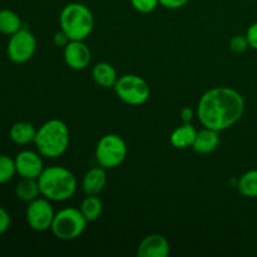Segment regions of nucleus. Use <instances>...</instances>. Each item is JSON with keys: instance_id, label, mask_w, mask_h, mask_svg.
Returning a JSON list of instances; mask_svg holds the SVG:
<instances>
[{"instance_id": "4be33fe9", "label": "nucleus", "mask_w": 257, "mask_h": 257, "mask_svg": "<svg viewBox=\"0 0 257 257\" xmlns=\"http://www.w3.org/2000/svg\"><path fill=\"white\" fill-rule=\"evenodd\" d=\"M17 173L15 162L7 155H0V185L9 182Z\"/></svg>"}, {"instance_id": "20e7f679", "label": "nucleus", "mask_w": 257, "mask_h": 257, "mask_svg": "<svg viewBox=\"0 0 257 257\" xmlns=\"http://www.w3.org/2000/svg\"><path fill=\"white\" fill-rule=\"evenodd\" d=\"M60 29L70 40H84L92 33L94 18L92 12L80 3H70L60 12Z\"/></svg>"}, {"instance_id": "dca6fc26", "label": "nucleus", "mask_w": 257, "mask_h": 257, "mask_svg": "<svg viewBox=\"0 0 257 257\" xmlns=\"http://www.w3.org/2000/svg\"><path fill=\"white\" fill-rule=\"evenodd\" d=\"M92 77L99 87L114 88L118 77L114 67L107 62H100L94 65L92 70Z\"/></svg>"}, {"instance_id": "a211bd4d", "label": "nucleus", "mask_w": 257, "mask_h": 257, "mask_svg": "<svg viewBox=\"0 0 257 257\" xmlns=\"http://www.w3.org/2000/svg\"><path fill=\"white\" fill-rule=\"evenodd\" d=\"M15 195H17V197L20 201L32 202L33 200H35V198H38L42 195L38 180H34V178H22L17 183Z\"/></svg>"}, {"instance_id": "f3484780", "label": "nucleus", "mask_w": 257, "mask_h": 257, "mask_svg": "<svg viewBox=\"0 0 257 257\" xmlns=\"http://www.w3.org/2000/svg\"><path fill=\"white\" fill-rule=\"evenodd\" d=\"M37 130L32 123L28 122H17L10 127L9 137L15 145L25 146L34 142Z\"/></svg>"}, {"instance_id": "412c9836", "label": "nucleus", "mask_w": 257, "mask_h": 257, "mask_svg": "<svg viewBox=\"0 0 257 257\" xmlns=\"http://www.w3.org/2000/svg\"><path fill=\"white\" fill-rule=\"evenodd\" d=\"M238 192L246 198L257 197V170L247 171L238 180Z\"/></svg>"}, {"instance_id": "9b49d317", "label": "nucleus", "mask_w": 257, "mask_h": 257, "mask_svg": "<svg viewBox=\"0 0 257 257\" xmlns=\"http://www.w3.org/2000/svg\"><path fill=\"white\" fill-rule=\"evenodd\" d=\"M92 53L84 40H70L64 47V62L70 69L83 70L89 65Z\"/></svg>"}, {"instance_id": "aec40b11", "label": "nucleus", "mask_w": 257, "mask_h": 257, "mask_svg": "<svg viewBox=\"0 0 257 257\" xmlns=\"http://www.w3.org/2000/svg\"><path fill=\"white\" fill-rule=\"evenodd\" d=\"M22 28V19L17 13L10 9L0 10V33L13 35Z\"/></svg>"}, {"instance_id": "cd10ccee", "label": "nucleus", "mask_w": 257, "mask_h": 257, "mask_svg": "<svg viewBox=\"0 0 257 257\" xmlns=\"http://www.w3.org/2000/svg\"><path fill=\"white\" fill-rule=\"evenodd\" d=\"M53 42H54V44L57 45V47H63L64 48L65 45L68 44V43L70 42V39L68 38V35L65 34L64 32H63L62 29L59 30V32H57L54 34V37H53Z\"/></svg>"}, {"instance_id": "7ed1b4c3", "label": "nucleus", "mask_w": 257, "mask_h": 257, "mask_svg": "<svg viewBox=\"0 0 257 257\" xmlns=\"http://www.w3.org/2000/svg\"><path fill=\"white\" fill-rule=\"evenodd\" d=\"M70 143L69 128L63 120L49 119L37 130L34 145L37 151L47 158H58L65 153Z\"/></svg>"}, {"instance_id": "9d476101", "label": "nucleus", "mask_w": 257, "mask_h": 257, "mask_svg": "<svg viewBox=\"0 0 257 257\" xmlns=\"http://www.w3.org/2000/svg\"><path fill=\"white\" fill-rule=\"evenodd\" d=\"M43 156L39 152L25 150L22 151L14 158L15 170L22 178H34L38 180L42 172L44 171L43 165Z\"/></svg>"}, {"instance_id": "f03ea898", "label": "nucleus", "mask_w": 257, "mask_h": 257, "mask_svg": "<svg viewBox=\"0 0 257 257\" xmlns=\"http://www.w3.org/2000/svg\"><path fill=\"white\" fill-rule=\"evenodd\" d=\"M40 193L43 197L54 202L69 200L77 191V178L74 173L62 166L44 168L38 177Z\"/></svg>"}, {"instance_id": "0eeeda50", "label": "nucleus", "mask_w": 257, "mask_h": 257, "mask_svg": "<svg viewBox=\"0 0 257 257\" xmlns=\"http://www.w3.org/2000/svg\"><path fill=\"white\" fill-rule=\"evenodd\" d=\"M114 92L127 104L142 105L150 99L151 88L143 78L136 74H124L118 78Z\"/></svg>"}, {"instance_id": "393cba45", "label": "nucleus", "mask_w": 257, "mask_h": 257, "mask_svg": "<svg viewBox=\"0 0 257 257\" xmlns=\"http://www.w3.org/2000/svg\"><path fill=\"white\" fill-rule=\"evenodd\" d=\"M10 222H12V220H10L9 212L0 206V235L9 230Z\"/></svg>"}, {"instance_id": "5701e85b", "label": "nucleus", "mask_w": 257, "mask_h": 257, "mask_svg": "<svg viewBox=\"0 0 257 257\" xmlns=\"http://www.w3.org/2000/svg\"><path fill=\"white\" fill-rule=\"evenodd\" d=\"M131 3L137 12L143 13V14L152 13L160 4L158 0H131Z\"/></svg>"}, {"instance_id": "6ab92c4d", "label": "nucleus", "mask_w": 257, "mask_h": 257, "mask_svg": "<svg viewBox=\"0 0 257 257\" xmlns=\"http://www.w3.org/2000/svg\"><path fill=\"white\" fill-rule=\"evenodd\" d=\"M79 210L87 222H94L102 215L103 203L97 195H87V197L83 200Z\"/></svg>"}, {"instance_id": "f257e3e1", "label": "nucleus", "mask_w": 257, "mask_h": 257, "mask_svg": "<svg viewBox=\"0 0 257 257\" xmlns=\"http://www.w3.org/2000/svg\"><path fill=\"white\" fill-rule=\"evenodd\" d=\"M243 112V97L237 90L228 87L211 88L203 93L197 105V117L201 124L217 132L236 124Z\"/></svg>"}, {"instance_id": "b1692460", "label": "nucleus", "mask_w": 257, "mask_h": 257, "mask_svg": "<svg viewBox=\"0 0 257 257\" xmlns=\"http://www.w3.org/2000/svg\"><path fill=\"white\" fill-rule=\"evenodd\" d=\"M250 47L246 35H235L230 40V49L235 53H243Z\"/></svg>"}, {"instance_id": "39448f33", "label": "nucleus", "mask_w": 257, "mask_h": 257, "mask_svg": "<svg viewBox=\"0 0 257 257\" xmlns=\"http://www.w3.org/2000/svg\"><path fill=\"white\" fill-rule=\"evenodd\" d=\"M87 223L79 208L67 207L55 213L50 230L59 240L72 241L82 235Z\"/></svg>"}, {"instance_id": "bb28decb", "label": "nucleus", "mask_w": 257, "mask_h": 257, "mask_svg": "<svg viewBox=\"0 0 257 257\" xmlns=\"http://www.w3.org/2000/svg\"><path fill=\"white\" fill-rule=\"evenodd\" d=\"M158 2L167 9H180V8L185 7L190 0H158Z\"/></svg>"}, {"instance_id": "4468645a", "label": "nucleus", "mask_w": 257, "mask_h": 257, "mask_svg": "<svg viewBox=\"0 0 257 257\" xmlns=\"http://www.w3.org/2000/svg\"><path fill=\"white\" fill-rule=\"evenodd\" d=\"M107 183V173L105 168L93 167L88 171L83 177L82 187L85 195H98L103 191Z\"/></svg>"}, {"instance_id": "423d86ee", "label": "nucleus", "mask_w": 257, "mask_h": 257, "mask_svg": "<svg viewBox=\"0 0 257 257\" xmlns=\"http://www.w3.org/2000/svg\"><path fill=\"white\" fill-rule=\"evenodd\" d=\"M127 157V145L120 136L109 133L98 141L95 147V160L105 170L122 165Z\"/></svg>"}, {"instance_id": "f8f14e48", "label": "nucleus", "mask_w": 257, "mask_h": 257, "mask_svg": "<svg viewBox=\"0 0 257 257\" xmlns=\"http://www.w3.org/2000/svg\"><path fill=\"white\" fill-rule=\"evenodd\" d=\"M170 242L158 233L146 236L138 246L137 255L140 257H167L170 255Z\"/></svg>"}, {"instance_id": "ddd939ff", "label": "nucleus", "mask_w": 257, "mask_h": 257, "mask_svg": "<svg viewBox=\"0 0 257 257\" xmlns=\"http://www.w3.org/2000/svg\"><path fill=\"white\" fill-rule=\"evenodd\" d=\"M218 145H220V136H218L217 131L205 127L203 130L197 131L192 148L196 153L208 155L217 150Z\"/></svg>"}, {"instance_id": "1a4fd4ad", "label": "nucleus", "mask_w": 257, "mask_h": 257, "mask_svg": "<svg viewBox=\"0 0 257 257\" xmlns=\"http://www.w3.org/2000/svg\"><path fill=\"white\" fill-rule=\"evenodd\" d=\"M50 202L52 201L45 197H38L29 202L25 211V218L32 230L44 232L52 228L55 212Z\"/></svg>"}, {"instance_id": "a878e982", "label": "nucleus", "mask_w": 257, "mask_h": 257, "mask_svg": "<svg viewBox=\"0 0 257 257\" xmlns=\"http://www.w3.org/2000/svg\"><path fill=\"white\" fill-rule=\"evenodd\" d=\"M246 38H247L250 47L257 50V22L248 27L247 32H246Z\"/></svg>"}, {"instance_id": "c85d7f7f", "label": "nucleus", "mask_w": 257, "mask_h": 257, "mask_svg": "<svg viewBox=\"0 0 257 257\" xmlns=\"http://www.w3.org/2000/svg\"><path fill=\"white\" fill-rule=\"evenodd\" d=\"M181 117H182L183 123H190L193 118V110L190 107H185L181 110Z\"/></svg>"}, {"instance_id": "2eb2a0df", "label": "nucleus", "mask_w": 257, "mask_h": 257, "mask_svg": "<svg viewBox=\"0 0 257 257\" xmlns=\"http://www.w3.org/2000/svg\"><path fill=\"white\" fill-rule=\"evenodd\" d=\"M196 135H197V131L191 123H183L171 133L170 142L177 150H185V148L192 147Z\"/></svg>"}, {"instance_id": "6e6552de", "label": "nucleus", "mask_w": 257, "mask_h": 257, "mask_svg": "<svg viewBox=\"0 0 257 257\" xmlns=\"http://www.w3.org/2000/svg\"><path fill=\"white\" fill-rule=\"evenodd\" d=\"M37 50V39L27 28H22L10 35L7 45V55L10 62L15 64H24L29 62Z\"/></svg>"}]
</instances>
